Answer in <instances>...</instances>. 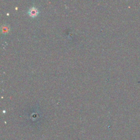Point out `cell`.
<instances>
[{
    "label": "cell",
    "instance_id": "cell-1",
    "mask_svg": "<svg viewBox=\"0 0 140 140\" xmlns=\"http://www.w3.org/2000/svg\"><path fill=\"white\" fill-rule=\"evenodd\" d=\"M29 13L30 14V15H31L32 16L36 15L37 14V10L36 8H31L30 9Z\"/></svg>",
    "mask_w": 140,
    "mask_h": 140
}]
</instances>
